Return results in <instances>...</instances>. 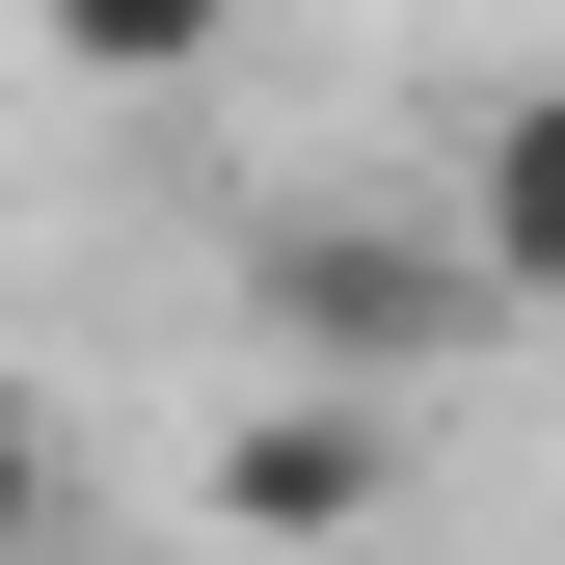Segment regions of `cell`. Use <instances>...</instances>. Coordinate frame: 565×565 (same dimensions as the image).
<instances>
[{
	"label": "cell",
	"instance_id": "obj_1",
	"mask_svg": "<svg viewBox=\"0 0 565 565\" xmlns=\"http://www.w3.org/2000/svg\"><path fill=\"white\" fill-rule=\"evenodd\" d=\"M243 297H269V350H297L323 404H431L484 323V269H458V216H377V189H297V216H243Z\"/></svg>",
	"mask_w": 565,
	"mask_h": 565
},
{
	"label": "cell",
	"instance_id": "obj_2",
	"mask_svg": "<svg viewBox=\"0 0 565 565\" xmlns=\"http://www.w3.org/2000/svg\"><path fill=\"white\" fill-rule=\"evenodd\" d=\"M377 484H404V404H323V377H269L243 431H216V539H377Z\"/></svg>",
	"mask_w": 565,
	"mask_h": 565
},
{
	"label": "cell",
	"instance_id": "obj_3",
	"mask_svg": "<svg viewBox=\"0 0 565 565\" xmlns=\"http://www.w3.org/2000/svg\"><path fill=\"white\" fill-rule=\"evenodd\" d=\"M431 216H458V269H484L512 323H565V82H484V108H458Z\"/></svg>",
	"mask_w": 565,
	"mask_h": 565
},
{
	"label": "cell",
	"instance_id": "obj_4",
	"mask_svg": "<svg viewBox=\"0 0 565 565\" xmlns=\"http://www.w3.org/2000/svg\"><path fill=\"white\" fill-rule=\"evenodd\" d=\"M28 28L82 54V82H216V28H243V0H28Z\"/></svg>",
	"mask_w": 565,
	"mask_h": 565
},
{
	"label": "cell",
	"instance_id": "obj_5",
	"mask_svg": "<svg viewBox=\"0 0 565 565\" xmlns=\"http://www.w3.org/2000/svg\"><path fill=\"white\" fill-rule=\"evenodd\" d=\"M28 539H54V404L0 377V565H28Z\"/></svg>",
	"mask_w": 565,
	"mask_h": 565
}]
</instances>
